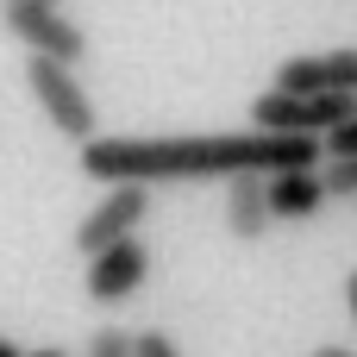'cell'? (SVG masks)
<instances>
[{
    "instance_id": "obj_1",
    "label": "cell",
    "mask_w": 357,
    "mask_h": 357,
    "mask_svg": "<svg viewBox=\"0 0 357 357\" xmlns=\"http://www.w3.org/2000/svg\"><path fill=\"white\" fill-rule=\"evenodd\" d=\"M326 144L295 132H195V138H88L82 176L88 182H207V176H276V169H320Z\"/></svg>"
},
{
    "instance_id": "obj_2",
    "label": "cell",
    "mask_w": 357,
    "mask_h": 357,
    "mask_svg": "<svg viewBox=\"0 0 357 357\" xmlns=\"http://www.w3.org/2000/svg\"><path fill=\"white\" fill-rule=\"evenodd\" d=\"M25 88L38 100V113L69 138V144H88L100 138V119H94V100L75 75V63H56V56H25Z\"/></svg>"
},
{
    "instance_id": "obj_3",
    "label": "cell",
    "mask_w": 357,
    "mask_h": 357,
    "mask_svg": "<svg viewBox=\"0 0 357 357\" xmlns=\"http://www.w3.org/2000/svg\"><path fill=\"white\" fill-rule=\"evenodd\" d=\"M351 113H357L351 94H289V88H264L251 100V126L257 132H295V138H326Z\"/></svg>"
},
{
    "instance_id": "obj_4",
    "label": "cell",
    "mask_w": 357,
    "mask_h": 357,
    "mask_svg": "<svg viewBox=\"0 0 357 357\" xmlns=\"http://www.w3.org/2000/svg\"><path fill=\"white\" fill-rule=\"evenodd\" d=\"M0 25L25 44V56H56V63H75L88 56V31L63 13V6H44V0H0Z\"/></svg>"
},
{
    "instance_id": "obj_5",
    "label": "cell",
    "mask_w": 357,
    "mask_h": 357,
    "mask_svg": "<svg viewBox=\"0 0 357 357\" xmlns=\"http://www.w3.org/2000/svg\"><path fill=\"white\" fill-rule=\"evenodd\" d=\"M144 213H151V188H144V182H113V188L82 213V226H75V251L94 257V251H107V245H119V238H138Z\"/></svg>"
},
{
    "instance_id": "obj_6",
    "label": "cell",
    "mask_w": 357,
    "mask_h": 357,
    "mask_svg": "<svg viewBox=\"0 0 357 357\" xmlns=\"http://www.w3.org/2000/svg\"><path fill=\"white\" fill-rule=\"evenodd\" d=\"M144 276H151V251H144V238H119V245H107V251H94L88 257V301H100V307H119V301H132L138 289H144Z\"/></svg>"
},
{
    "instance_id": "obj_7",
    "label": "cell",
    "mask_w": 357,
    "mask_h": 357,
    "mask_svg": "<svg viewBox=\"0 0 357 357\" xmlns=\"http://www.w3.org/2000/svg\"><path fill=\"white\" fill-rule=\"evenodd\" d=\"M270 88H289V94H357V44L320 50V56H289Z\"/></svg>"
},
{
    "instance_id": "obj_8",
    "label": "cell",
    "mask_w": 357,
    "mask_h": 357,
    "mask_svg": "<svg viewBox=\"0 0 357 357\" xmlns=\"http://www.w3.org/2000/svg\"><path fill=\"white\" fill-rule=\"evenodd\" d=\"M264 188H270V220H276V226H282V220H314V213L333 201L320 169H276V176H264Z\"/></svg>"
},
{
    "instance_id": "obj_9",
    "label": "cell",
    "mask_w": 357,
    "mask_h": 357,
    "mask_svg": "<svg viewBox=\"0 0 357 357\" xmlns=\"http://www.w3.org/2000/svg\"><path fill=\"white\" fill-rule=\"evenodd\" d=\"M270 226H276V220H270V188H264V176H226V232L245 238V245H257Z\"/></svg>"
},
{
    "instance_id": "obj_10",
    "label": "cell",
    "mask_w": 357,
    "mask_h": 357,
    "mask_svg": "<svg viewBox=\"0 0 357 357\" xmlns=\"http://www.w3.org/2000/svg\"><path fill=\"white\" fill-rule=\"evenodd\" d=\"M326 195L333 201H357V157H326Z\"/></svg>"
},
{
    "instance_id": "obj_11",
    "label": "cell",
    "mask_w": 357,
    "mask_h": 357,
    "mask_svg": "<svg viewBox=\"0 0 357 357\" xmlns=\"http://www.w3.org/2000/svg\"><path fill=\"white\" fill-rule=\"evenodd\" d=\"M88 357H138V351H132V333H126V326H94Z\"/></svg>"
},
{
    "instance_id": "obj_12",
    "label": "cell",
    "mask_w": 357,
    "mask_h": 357,
    "mask_svg": "<svg viewBox=\"0 0 357 357\" xmlns=\"http://www.w3.org/2000/svg\"><path fill=\"white\" fill-rule=\"evenodd\" d=\"M132 351H138V357H182V345H176L169 333L144 326V333H132Z\"/></svg>"
},
{
    "instance_id": "obj_13",
    "label": "cell",
    "mask_w": 357,
    "mask_h": 357,
    "mask_svg": "<svg viewBox=\"0 0 357 357\" xmlns=\"http://www.w3.org/2000/svg\"><path fill=\"white\" fill-rule=\"evenodd\" d=\"M320 144H326V157H357V113L345 119V126H333Z\"/></svg>"
},
{
    "instance_id": "obj_14",
    "label": "cell",
    "mask_w": 357,
    "mask_h": 357,
    "mask_svg": "<svg viewBox=\"0 0 357 357\" xmlns=\"http://www.w3.org/2000/svg\"><path fill=\"white\" fill-rule=\"evenodd\" d=\"M345 307H351V320H357V270L345 276Z\"/></svg>"
},
{
    "instance_id": "obj_15",
    "label": "cell",
    "mask_w": 357,
    "mask_h": 357,
    "mask_svg": "<svg viewBox=\"0 0 357 357\" xmlns=\"http://www.w3.org/2000/svg\"><path fill=\"white\" fill-rule=\"evenodd\" d=\"M314 357H357V351H345V345H320Z\"/></svg>"
},
{
    "instance_id": "obj_16",
    "label": "cell",
    "mask_w": 357,
    "mask_h": 357,
    "mask_svg": "<svg viewBox=\"0 0 357 357\" xmlns=\"http://www.w3.org/2000/svg\"><path fill=\"white\" fill-rule=\"evenodd\" d=\"M0 357H31V351H19V345H13V339H0Z\"/></svg>"
},
{
    "instance_id": "obj_17",
    "label": "cell",
    "mask_w": 357,
    "mask_h": 357,
    "mask_svg": "<svg viewBox=\"0 0 357 357\" xmlns=\"http://www.w3.org/2000/svg\"><path fill=\"white\" fill-rule=\"evenodd\" d=\"M31 357H69V351H50V345H44V351H31Z\"/></svg>"
},
{
    "instance_id": "obj_18",
    "label": "cell",
    "mask_w": 357,
    "mask_h": 357,
    "mask_svg": "<svg viewBox=\"0 0 357 357\" xmlns=\"http://www.w3.org/2000/svg\"><path fill=\"white\" fill-rule=\"evenodd\" d=\"M44 6H63V0H44Z\"/></svg>"
},
{
    "instance_id": "obj_19",
    "label": "cell",
    "mask_w": 357,
    "mask_h": 357,
    "mask_svg": "<svg viewBox=\"0 0 357 357\" xmlns=\"http://www.w3.org/2000/svg\"><path fill=\"white\" fill-rule=\"evenodd\" d=\"M351 100H357V94H351Z\"/></svg>"
}]
</instances>
